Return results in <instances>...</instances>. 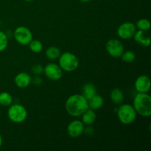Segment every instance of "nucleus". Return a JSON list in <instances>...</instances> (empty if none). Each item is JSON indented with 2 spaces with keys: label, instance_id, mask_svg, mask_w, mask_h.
Returning a JSON list of instances; mask_svg holds the SVG:
<instances>
[{
  "label": "nucleus",
  "instance_id": "f257e3e1",
  "mask_svg": "<svg viewBox=\"0 0 151 151\" xmlns=\"http://www.w3.org/2000/svg\"><path fill=\"white\" fill-rule=\"evenodd\" d=\"M65 109L70 116L78 117L88 109V100L82 94H72L66 100Z\"/></svg>",
  "mask_w": 151,
  "mask_h": 151
},
{
  "label": "nucleus",
  "instance_id": "f03ea898",
  "mask_svg": "<svg viewBox=\"0 0 151 151\" xmlns=\"http://www.w3.org/2000/svg\"><path fill=\"white\" fill-rule=\"evenodd\" d=\"M137 114L143 117H149L151 115V97L147 93H137L133 103Z\"/></svg>",
  "mask_w": 151,
  "mask_h": 151
},
{
  "label": "nucleus",
  "instance_id": "7ed1b4c3",
  "mask_svg": "<svg viewBox=\"0 0 151 151\" xmlns=\"http://www.w3.org/2000/svg\"><path fill=\"white\" fill-rule=\"evenodd\" d=\"M117 116L119 122L123 125H131L135 122L137 116V111L133 105L120 104L117 109Z\"/></svg>",
  "mask_w": 151,
  "mask_h": 151
},
{
  "label": "nucleus",
  "instance_id": "20e7f679",
  "mask_svg": "<svg viewBox=\"0 0 151 151\" xmlns=\"http://www.w3.org/2000/svg\"><path fill=\"white\" fill-rule=\"evenodd\" d=\"M58 65L64 72H72L79 66V59L73 53L66 52L59 56Z\"/></svg>",
  "mask_w": 151,
  "mask_h": 151
},
{
  "label": "nucleus",
  "instance_id": "39448f33",
  "mask_svg": "<svg viewBox=\"0 0 151 151\" xmlns=\"http://www.w3.org/2000/svg\"><path fill=\"white\" fill-rule=\"evenodd\" d=\"M7 117L11 122L19 124L24 122L27 118V110L20 104H12L7 110Z\"/></svg>",
  "mask_w": 151,
  "mask_h": 151
},
{
  "label": "nucleus",
  "instance_id": "423d86ee",
  "mask_svg": "<svg viewBox=\"0 0 151 151\" xmlns=\"http://www.w3.org/2000/svg\"><path fill=\"white\" fill-rule=\"evenodd\" d=\"M15 40L21 45H27L32 39V33L29 28L24 26H19L14 31Z\"/></svg>",
  "mask_w": 151,
  "mask_h": 151
},
{
  "label": "nucleus",
  "instance_id": "0eeeda50",
  "mask_svg": "<svg viewBox=\"0 0 151 151\" xmlns=\"http://www.w3.org/2000/svg\"><path fill=\"white\" fill-rule=\"evenodd\" d=\"M106 50L108 54L113 58H120L122 52L125 51V48L119 40L112 38L107 41L106 44Z\"/></svg>",
  "mask_w": 151,
  "mask_h": 151
},
{
  "label": "nucleus",
  "instance_id": "6e6552de",
  "mask_svg": "<svg viewBox=\"0 0 151 151\" xmlns=\"http://www.w3.org/2000/svg\"><path fill=\"white\" fill-rule=\"evenodd\" d=\"M137 31V27L135 24L130 22H124L121 24L117 28V35L121 39L128 40L134 37Z\"/></svg>",
  "mask_w": 151,
  "mask_h": 151
},
{
  "label": "nucleus",
  "instance_id": "1a4fd4ad",
  "mask_svg": "<svg viewBox=\"0 0 151 151\" xmlns=\"http://www.w3.org/2000/svg\"><path fill=\"white\" fill-rule=\"evenodd\" d=\"M44 73L48 79L52 81H58L63 77V70L58 64L55 63H48L44 67Z\"/></svg>",
  "mask_w": 151,
  "mask_h": 151
},
{
  "label": "nucleus",
  "instance_id": "9d476101",
  "mask_svg": "<svg viewBox=\"0 0 151 151\" xmlns=\"http://www.w3.org/2000/svg\"><path fill=\"white\" fill-rule=\"evenodd\" d=\"M84 124L83 123L82 121L75 119L72 120L70 123L68 125L66 131L67 134L72 138H77L79 137L84 132Z\"/></svg>",
  "mask_w": 151,
  "mask_h": 151
},
{
  "label": "nucleus",
  "instance_id": "9b49d317",
  "mask_svg": "<svg viewBox=\"0 0 151 151\" xmlns=\"http://www.w3.org/2000/svg\"><path fill=\"white\" fill-rule=\"evenodd\" d=\"M150 78L145 75L139 76L134 83V87L138 93H147L150 90Z\"/></svg>",
  "mask_w": 151,
  "mask_h": 151
},
{
  "label": "nucleus",
  "instance_id": "f8f14e48",
  "mask_svg": "<svg viewBox=\"0 0 151 151\" xmlns=\"http://www.w3.org/2000/svg\"><path fill=\"white\" fill-rule=\"evenodd\" d=\"M14 82L16 86L20 88H27L32 82V78L28 73L24 72H19L15 76Z\"/></svg>",
  "mask_w": 151,
  "mask_h": 151
},
{
  "label": "nucleus",
  "instance_id": "ddd939ff",
  "mask_svg": "<svg viewBox=\"0 0 151 151\" xmlns=\"http://www.w3.org/2000/svg\"><path fill=\"white\" fill-rule=\"evenodd\" d=\"M133 38H134L136 42L142 47H148L150 45V37L146 31L139 30V29L138 31H136Z\"/></svg>",
  "mask_w": 151,
  "mask_h": 151
},
{
  "label": "nucleus",
  "instance_id": "4468645a",
  "mask_svg": "<svg viewBox=\"0 0 151 151\" xmlns=\"http://www.w3.org/2000/svg\"><path fill=\"white\" fill-rule=\"evenodd\" d=\"M103 104H104V99L100 94H96L88 100V109H91L94 111L100 109V108L103 107Z\"/></svg>",
  "mask_w": 151,
  "mask_h": 151
},
{
  "label": "nucleus",
  "instance_id": "2eb2a0df",
  "mask_svg": "<svg viewBox=\"0 0 151 151\" xmlns=\"http://www.w3.org/2000/svg\"><path fill=\"white\" fill-rule=\"evenodd\" d=\"M81 116H82L83 123L86 125H92L97 119V115H96L95 111L91 109H88L86 111H85L81 115Z\"/></svg>",
  "mask_w": 151,
  "mask_h": 151
},
{
  "label": "nucleus",
  "instance_id": "dca6fc26",
  "mask_svg": "<svg viewBox=\"0 0 151 151\" xmlns=\"http://www.w3.org/2000/svg\"><path fill=\"white\" fill-rule=\"evenodd\" d=\"M82 92V95L88 100V99H90L97 94V88L93 83H87L84 84L83 86Z\"/></svg>",
  "mask_w": 151,
  "mask_h": 151
},
{
  "label": "nucleus",
  "instance_id": "f3484780",
  "mask_svg": "<svg viewBox=\"0 0 151 151\" xmlns=\"http://www.w3.org/2000/svg\"><path fill=\"white\" fill-rule=\"evenodd\" d=\"M110 98L114 104L119 106L124 101V94L119 88H114L110 93Z\"/></svg>",
  "mask_w": 151,
  "mask_h": 151
},
{
  "label": "nucleus",
  "instance_id": "a211bd4d",
  "mask_svg": "<svg viewBox=\"0 0 151 151\" xmlns=\"http://www.w3.org/2000/svg\"><path fill=\"white\" fill-rule=\"evenodd\" d=\"M60 54V50L56 47H50L46 50V55L49 60H53L58 59Z\"/></svg>",
  "mask_w": 151,
  "mask_h": 151
},
{
  "label": "nucleus",
  "instance_id": "6ab92c4d",
  "mask_svg": "<svg viewBox=\"0 0 151 151\" xmlns=\"http://www.w3.org/2000/svg\"><path fill=\"white\" fill-rule=\"evenodd\" d=\"M13 104V97L10 94L6 91L0 93V105L5 107H9Z\"/></svg>",
  "mask_w": 151,
  "mask_h": 151
},
{
  "label": "nucleus",
  "instance_id": "aec40b11",
  "mask_svg": "<svg viewBox=\"0 0 151 151\" xmlns=\"http://www.w3.org/2000/svg\"><path fill=\"white\" fill-rule=\"evenodd\" d=\"M29 50H30L31 52H32L33 53H40L42 52L43 48V44L40 41L36 39H33L32 38V41L29 43Z\"/></svg>",
  "mask_w": 151,
  "mask_h": 151
},
{
  "label": "nucleus",
  "instance_id": "412c9836",
  "mask_svg": "<svg viewBox=\"0 0 151 151\" xmlns=\"http://www.w3.org/2000/svg\"><path fill=\"white\" fill-rule=\"evenodd\" d=\"M136 27L137 29H139V30L142 31H147L150 29V22L149 19H141L137 21V24H136Z\"/></svg>",
  "mask_w": 151,
  "mask_h": 151
},
{
  "label": "nucleus",
  "instance_id": "4be33fe9",
  "mask_svg": "<svg viewBox=\"0 0 151 151\" xmlns=\"http://www.w3.org/2000/svg\"><path fill=\"white\" fill-rule=\"evenodd\" d=\"M120 58H122V61L125 63H131L136 60V54L131 50H128V51H124Z\"/></svg>",
  "mask_w": 151,
  "mask_h": 151
},
{
  "label": "nucleus",
  "instance_id": "5701e85b",
  "mask_svg": "<svg viewBox=\"0 0 151 151\" xmlns=\"http://www.w3.org/2000/svg\"><path fill=\"white\" fill-rule=\"evenodd\" d=\"M8 45V37L2 31H0V52L4 51Z\"/></svg>",
  "mask_w": 151,
  "mask_h": 151
},
{
  "label": "nucleus",
  "instance_id": "b1692460",
  "mask_svg": "<svg viewBox=\"0 0 151 151\" xmlns=\"http://www.w3.org/2000/svg\"><path fill=\"white\" fill-rule=\"evenodd\" d=\"M32 72L35 75H39L44 73V67L41 64H35L32 66Z\"/></svg>",
  "mask_w": 151,
  "mask_h": 151
},
{
  "label": "nucleus",
  "instance_id": "393cba45",
  "mask_svg": "<svg viewBox=\"0 0 151 151\" xmlns=\"http://www.w3.org/2000/svg\"><path fill=\"white\" fill-rule=\"evenodd\" d=\"M41 82H42V80H41V78H39V77H38V76H36L34 78L33 83L35 84H36V85H39V84L41 83Z\"/></svg>",
  "mask_w": 151,
  "mask_h": 151
},
{
  "label": "nucleus",
  "instance_id": "a878e982",
  "mask_svg": "<svg viewBox=\"0 0 151 151\" xmlns=\"http://www.w3.org/2000/svg\"><path fill=\"white\" fill-rule=\"evenodd\" d=\"M2 144H3V139H2V137H1V135L0 134V147H1Z\"/></svg>",
  "mask_w": 151,
  "mask_h": 151
},
{
  "label": "nucleus",
  "instance_id": "bb28decb",
  "mask_svg": "<svg viewBox=\"0 0 151 151\" xmlns=\"http://www.w3.org/2000/svg\"><path fill=\"white\" fill-rule=\"evenodd\" d=\"M78 1H80L81 2H88V1H91L92 0H78Z\"/></svg>",
  "mask_w": 151,
  "mask_h": 151
},
{
  "label": "nucleus",
  "instance_id": "cd10ccee",
  "mask_svg": "<svg viewBox=\"0 0 151 151\" xmlns=\"http://www.w3.org/2000/svg\"><path fill=\"white\" fill-rule=\"evenodd\" d=\"M24 1H33V0H24Z\"/></svg>",
  "mask_w": 151,
  "mask_h": 151
}]
</instances>
